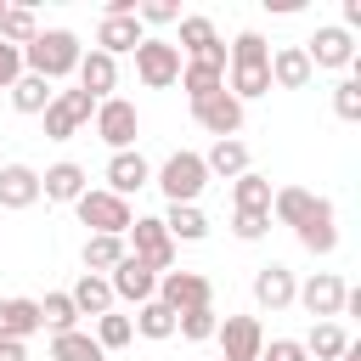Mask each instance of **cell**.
I'll use <instances>...</instances> for the list:
<instances>
[{
  "instance_id": "cell-1",
  "label": "cell",
  "mask_w": 361,
  "mask_h": 361,
  "mask_svg": "<svg viewBox=\"0 0 361 361\" xmlns=\"http://www.w3.org/2000/svg\"><path fill=\"white\" fill-rule=\"evenodd\" d=\"M226 68H231L226 90H231L237 102H254V96L271 90V45H265L254 28H243V34L226 45Z\"/></svg>"
},
{
  "instance_id": "cell-2",
  "label": "cell",
  "mask_w": 361,
  "mask_h": 361,
  "mask_svg": "<svg viewBox=\"0 0 361 361\" xmlns=\"http://www.w3.org/2000/svg\"><path fill=\"white\" fill-rule=\"evenodd\" d=\"M79 34L73 28H39L28 45H23V73H39V79H68L73 68H79Z\"/></svg>"
},
{
  "instance_id": "cell-3",
  "label": "cell",
  "mask_w": 361,
  "mask_h": 361,
  "mask_svg": "<svg viewBox=\"0 0 361 361\" xmlns=\"http://www.w3.org/2000/svg\"><path fill=\"white\" fill-rule=\"evenodd\" d=\"M73 214L90 226V237H124V231H130V220H135L130 197H113L107 186H85V192H79V203H73Z\"/></svg>"
},
{
  "instance_id": "cell-4",
  "label": "cell",
  "mask_w": 361,
  "mask_h": 361,
  "mask_svg": "<svg viewBox=\"0 0 361 361\" xmlns=\"http://www.w3.org/2000/svg\"><path fill=\"white\" fill-rule=\"evenodd\" d=\"M152 180H158V192H164L169 203H197V192L209 186L203 152H186V147H180V152H169V158L158 164V175H152Z\"/></svg>"
},
{
  "instance_id": "cell-5",
  "label": "cell",
  "mask_w": 361,
  "mask_h": 361,
  "mask_svg": "<svg viewBox=\"0 0 361 361\" xmlns=\"http://www.w3.org/2000/svg\"><path fill=\"white\" fill-rule=\"evenodd\" d=\"M124 248H130L141 265H152L158 276H164V271H175V237L164 231V220H158V214H135V220H130V231H124Z\"/></svg>"
},
{
  "instance_id": "cell-6",
  "label": "cell",
  "mask_w": 361,
  "mask_h": 361,
  "mask_svg": "<svg viewBox=\"0 0 361 361\" xmlns=\"http://www.w3.org/2000/svg\"><path fill=\"white\" fill-rule=\"evenodd\" d=\"M90 124H96V141H102V147H113V152H130V147H135V130H141V113H135V102H124V96H107V102H96Z\"/></svg>"
},
{
  "instance_id": "cell-7",
  "label": "cell",
  "mask_w": 361,
  "mask_h": 361,
  "mask_svg": "<svg viewBox=\"0 0 361 361\" xmlns=\"http://www.w3.org/2000/svg\"><path fill=\"white\" fill-rule=\"evenodd\" d=\"M135 79H141L147 90H169V85L180 79V51H175V39L147 34V39L135 45Z\"/></svg>"
},
{
  "instance_id": "cell-8",
  "label": "cell",
  "mask_w": 361,
  "mask_h": 361,
  "mask_svg": "<svg viewBox=\"0 0 361 361\" xmlns=\"http://www.w3.org/2000/svg\"><path fill=\"white\" fill-rule=\"evenodd\" d=\"M175 51H180V62H209V68H220L226 73V39L214 34V23L209 17H180V39H175Z\"/></svg>"
},
{
  "instance_id": "cell-9",
  "label": "cell",
  "mask_w": 361,
  "mask_h": 361,
  "mask_svg": "<svg viewBox=\"0 0 361 361\" xmlns=\"http://www.w3.org/2000/svg\"><path fill=\"white\" fill-rule=\"evenodd\" d=\"M90 113H96V96H85V90H56L51 107L39 113V118H45V141L79 135V124H90Z\"/></svg>"
},
{
  "instance_id": "cell-10",
  "label": "cell",
  "mask_w": 361,
  "mask_h": 361,
  "mask_svg": "<svg viewBox=\"0 0 361 361\" xmlns=\"http://www.w3.org/2000/svg\"><path fill=\"white\" fill-rule=\"evenodd\" d=\"M192 118H197L214 141H237V130H243V102H237L231 90H214V96L192 102Z\"/></svg>"
},
{
  "instance_id": "cell-11",
  "label": "cell",
  "mask_w": 361,
  "mask_h": 361,
  "mask_svg": "<svg viewBox=\"0 0 361 361\" xmlns=\"http://www.w3.org/2000/svg\"><path fill=\"white\" fill-rule=\"evenodd\" d=\"M152 299L180 316V310H192V305H214V288H209V276H197V271H164Z\"/></svg>"
},
{
  "instance_id": "cell-12",
  "label": "cell",
  "mask_w": 361,
  "mask_h": 361,
  "mask_svg": "<svg viewBox=\"0 0 361 361\" xmlns=\"http://www.w3.org/2000/svg\"><path fill=\"white\" fill-rule=\"evenodd\" d=\"M214 338H220V361H259V350H265V327L254 316H226L214 327Z\"/></svg>"
},
{
  "instance_id": "cell-13",
  "label": "cell",
  "mask_w": 361,
  "mask_h": 361,
  "mask_svg": "<svg viewBox=\"0 0 361 361\" xmlns=\"http://www.w3.org/2000/svg\"><path fill=\"white\" fill-rule=\"evenodd\" d=\"M344 282L333 276V271H316L310 282H299V293H293V305H305L316 322H333V316H344Z\"/></svg>"
},
{
  "instance_id": "cell-14",
  "label": "cell",
  "mask_w": 361,
  "mask_h": 361,
  "mask_svg": "<svg viewBox=\"0 0 361 361\" xmlns=\"http://www.w3.org/2000/svg\"><path fill=\"white\" fill-rule=\"evenodd\" d=\"M305 56H310V68H355V34L327 23V28H316L305 39Z\"/></svg>"
},
{
  "instance_id": "cell-15",
  "label": "cell",
  "mask_w": 361,
  "mask_h": 361,
  "mask_svg": "<svg viewBox=\"0 0 361 361\" xmlns=\"http://www.w3.org/2000/svg\"><path fill=\"white\" fill-rule=\"evenodd\" d=\"M107 288H113V299H130V305H147L152 293H158V271L152 265H141L135 254H124L113 271H107Z\"/></svg>"
},
{
  "instance_id": "cell-16",
  "label": "cell",
  "mask_w": 361,
  "mask_h": 361,
  "mask_svg": "<svg viewBox=\"0 0 361 361\" xmlns=\"http://www.w3.org/2000/svg\"><path fill=\"white\" fill-rule=\"evenodd\" d=\"M293 293H299V282H293V271H288L282 259H271V265L254 271V305H259V310H288Z\"/></svg>"
},
{
  "instance_id": "cell-17",
  "label": "cell",
  "mask_w": 361,
  "mask_h": 361,
  "mask_svg": "<svg viewBox=\"0 0 361 361\" xmlns=\"http://www.w3.org/2000/svg\"><path fill=\"white\" fill-rule=\"evenodd\" d=\"M141 186H152V164L130 147V152H113L107 158V192L113 197H130V192H141Z\"/></svg>"
},
{
  "instance_id": "cell-18",
  "label": "cell",
  "mask_w": 361,
  "mask_h": 361,
  "mask_svg": "<svg viewBox=\"0 0 361 361\" xmlns=\"http://www.w3.org/2000/svg\"><path fill=\"white\" fill-rule=\"evenodd\" d=\"M34 203H39V169L0 164V209H34Z\"/></svg>"
},
{
  "instance_id": "cell-19",
  "label": "cell",
  "mask_w": 361,
  "mask_h": 361,
  "mask_svg": "<svg viewBox=\"0 0 361 361\" xmlns=\"http://www.w3.org/2000/svg\"><path fill=\"white\" fill-rule=\"evenodd\" d=\"M310 56H305V45H276L271 51V90H305L310 85Z\"/></svg>"
},
{
  "instance_id": "cell-20",
  "label": "cell",
  "mask_w": 361,
  "mask_h": 361,
  "mask_svg": "<svg viewBox=\"0 0 361 361\" xmlns=\"http://www.w3.org/2000/svg\"><path fill=\"white\" fill-rule=\"evenodd\" d=\"M73 73H79V90H85V96L107 102V96H113V85H118V56H107V51H85Z\"/></svg>"
},
{
  "instance_id": "cell-21",
  "label": "cell",
  "mask_w": 361,
  "mask_h": 361,
  "mask_svg": "<svg viewBox=\"0 0 361 361\" xmlns=\"http://www.w3.org/2000/svg\"><path fill=\"white\" fill-rule=\"evenodd\" d=\"M34 333H39V299H23V293L0 299V338H17V344H28Z\"/></svg>"
},
{
  "instance_id": "cell-22",
  "label": "cell",
  "mask_w": 361,
  "mask_h": 361,
  "mask_svg": "<svg viewBox=\"0 0 361 361\" xmlns=\"http://www.w3.org/2000/svg\"><path fill=\"white\" fill-rule=\"evenodd\" d=\"M79 192H85V169L73 158H62V164H51L39 175V197L45 203H79Z\"/></svg>"
},
{
  "instance_id": "cell-23",
  "label": "cell",
  "mask_w": 361,
  "mask_h": 361,
  "mask_svg": "<svg viewBox=\"0 0 361 361\" xmlns=\"http://www.w3.org/2000/svg\"><path fill=\"white\" fill-rule=\"evenodd\" d=\"M299 243H305L310 254H333V248H338V214H333V203H327V197H316L310 220L299 226Z\"/></svg>"
},
{
  "instance_id": "cell-24",
  "label": "cell",
  "mask_w": 361,
  "mask_h": 361,
  "mask_svg": "<svg viewBox=\"0 0 361 361\" xmlns=\"http://www.w3.org/2000/svg\"><path fill=\"white\" fill-rule=\"evenodd\" d=\"M310 209H316V192H305V186H276L271 192V220L276 226H293L299 231L310 220Z\"/></svg>"
},
{
  "instance_id": "cell-25",
  "label": "cell",
  "mask_w": 361,
  "mask_h": 361,
  "mask_svg": "<svg viewBox=\"0 0 361 361\" xmlns=\"http://www.w3.org/2000/svg\"><path fill=\"white\" fill-rule=\"evenodd\" d=\"M158 220H164V231H169L175 243H203V237H209V214H203L197 203H169Z\"/></svg>"
},
{
  "instance_id": "cell-26",
  "label": "cell",
  "mask_w": 361,
  "mask_h": 361,
  "mask_svg": "<svg viewBox=\"0 0 361 361\" xmlns=\"http://www.w3.org/2000/svg\"><path fill=\"white\" fill-rule=\"evenodd\" d=\"M141 39H147V28H141L135 17H102V28H96V51H107V56L135 51Z\"/></svg>"
},
{
  "instance_id": "cell-27",
  "label": "cell",
  "mask_w": 361,
  "mask_h": 361,
  "mask_svg": "<svg viewBox=\"0 0 361 361\" xmlns=\"http://www.w3.org/2000/svg\"><path fill=\"white\" fill-rule=\"evenodd\" d=\"M271 175H259V169H243L237 180H231V209H259V214H271Z\"/></svg>"
},
{
  "instance_id": "cell-28",
  "label": "cell",
  "mask_w": 361,
  "mask_h": 361,
  "mask_svg": "<svg viewBox=\"0 0 361 361\" xmlns=\"http://www.w3.org/2000/svg\"><path fill=\"white\" fill-rule=\"evenodd\" d=\"M68 299H73L79 316H107V310H113V288H107V276H90V271L68 288Z\"/></svg>"
},
{
  "instance_id": "cell-29",
  "label": "cell",
  "mask_w": 361,
  "mask_h": 361,
  "mask_svg": "<svg viewBox=\"0 0 361 361\" xmlns=\"http://www.w3.org/2000/svg\"><path fill=\"white\" fill-rule=\"evenodd\" d=\"M51 96H56V85H51V79H39V73H23V79L11 85V107H17V113H28V118H39V113L51 107Z\"/></svg>"
},
{
  "instance_id": "cell-30",
  "label": "cell",
  "mask_w": 361,
  "mask_h": 361,
  "mask_svg": "<svg viewBox=\"0 0 361 361\" xmlns=\"http://www.w3.org/2000/svg\"><path fill=\"white\" fill-rule=\"evenodd\" d=\"M175 85L186 90V102H203V96L226 90V73H220V68H209V62H180V79H175Z\"/></svg>"
},
{
  "instance_id": "cell-31",
  "label": "cell",
  "mask_w": 361,
  "mask_h": 361,
  "mask_svg": "<svg viewBox=\"0 0 361 361\" xmlns=\"http://www.w3.org/2000/svg\"><path fill=\"white\" fill-rule=\"evenodd\" d=\"M141 338H152V344H164V338H175V310L169 305H158V299H147V305H135V322H130Z\"/></svg>"
},
{
  "instance_id": "cell-32",
  "label": "cell",
  "mask_w": 361,
  "mask_h": 361,
  "mask_svg": "<svg viewBox=\"0 0 361 361\" xmlns=\"http://www.w3.org/2000/svg\"><path fill=\"white\" fill-rule=\"evenodd\" d=\"M203 169H209V175H226V180H237V175L248 169V147H243V141H214V147L203 152Z\"/></svg>"
},
{
  "instance_id": "cell-33",
  "label": "cell",
  "mask_w": 361,
  "mask_h": 361,
  "mask_svg": "<svg viewBox=\"0 0 361 361\" xmlns=\"http://www.w3.org/2000/svg\"><path fill=\"white\" fill-rule=\"evenodd\" d=\"M124 254H130V248H124V237H85V254H79V259H85V271H90V276H107Z\"/></svg>"
},
{
  "instance_id": "cell-34",
  "label": "cell",
  "mask_w": 361,
  "mask_h": 361,
  "mask_svg": "<svg viewBox=\"0 0 361 361\" xmlns=\"http://www.w3.org/2000/svg\"><path fill=\"white\" fill-rule=\"evenodd\" d=\"M73 327H79L73 299H68V293H45V299H39V333L56 338V333H73Z\"/></svg>"
},
{
  "instance_id": "cell-35",
  "label": "cell",
  "mask_w": 361,
  "mask_h": 361,
  "mask_svg": "<svg viewBox=\"0 0 361 361\" xmlns=\"http://www.w3.org/2000/svg\"><path fill=\"white\" fill-rule=\"evenodd\" d=\"M344 350H350V333L338 322H316L310 338H305V355H316V361H338Z\"/></svg>"
},
{
  "instance_id": "cell-36",
  "label": "cell",
  "mask_w": 361,
  "mask_h": 361,
  "mask_svg": "<svg viewBox=\"0 0 361 361\" xmlns=\"http://www.w3.org/2000/svg\"><path fill=\"white\" fill-rule=\"evenodd\" d=\"M51 361H107V350H102L90 333L73 327V333H56V338H51Z\"/></svg>"
},
{
  "instance_id": "cell-37",
  "label": "cell",
  "mask_w": 361,
  "mask_h": 361,
  "mask_svg": "<svg viewBox=\"0 0 361 361\" xmlns=\"http://www.w3.org/2000/svg\"><path fill=\"white\" fill-rule=\"evenodd\" d=\"M214 327H220L214 305H192V310H180V316H175V333H180V338H192V344L214 338Z\"/></svg>"
},
{
  "instance_id": "cell-38",
  "label": "cell",
  "mask_w": 361,
  "mask_h": 361,
  "mask_svg": "<svg viewBox=\"0 0 361 361\" xmlns=\"http://www.w3.org/2000/svg\"><path fill=\"white\" fill-rule=\"evenodd\" d=\"M34 34H39V17H34L28 6H6V17H0V39L23 51V45H28Z\"/></svg>"
},
{
  "instance_id": "cell-39",
  "label": "cell",
  "mask_w": 361,
  "mask_h": 361,
  "mask_svg": "<svg viewBox=\"0 0 361 361\" xmlns=\"http://www.w3.org/2000/svg\"><path fill=\"white\" fill-rule=\"evenodd\" d=\"M102 350H124L130 338H135V327H130V316H118V310H107V316H96V333H90Z\"/></svg>"
},
{
  "instance_id": "cell-40",
  "label": "cell",
  "mask_w": 361,
  "mask_h": 361,
  "mask_svg": "<svg viewBox=\"0 0 361 361\" xmlns=\"http://www.w3.org/2000/svg\"><path fill=\"white\" fill-rule=\"evenodd\" d=\"M333 113H338L344 124L361 118V79H338V85H333Z\"/></svg>"
},
{
  "instance_id": "cell-41",
  "label": "cell",
  "mask_w": 361,
  "mask_h": 361,
  "mask_svg": "<svg viewBox=\"0 0 361 361\" xmlns=\"http://www.w3.org/2000/svg\"><path fill=\"white\" fill-rule=\"evenodd\" d=\"M231 231H237L243 243H259V237L271 231V214H259V209H231Z\"/></svg>"
},
{
  "instance_id": "cell-42",
  "label": "cell",
  "mask_w": 361,
  "mask_h": 361,
  "mask_svg": "<svg viewBox=\"0 0 361 361\" xmlns=\"http://www.w3.org/2000/svg\"><path fill=\"white\" fill-rule=\"evenodd\" d=\"M135 23H141V28H147V23H152V28H164V23H180V6H175V0H147V6L135 11Z\"/></svg>"
},
{
  "instance_id": "cell-43",
  "label": "cell",
  "mask_w": 361,
  "mask_h": 361,
  "mask_svg": "<svg viewBox=\"0 0 361 361\" xmlns=\"http://www.w3.org/2000/svg\"><path fill=\"white\" fill-rule=\"evenodd\" d=\"M259 361H310V355H305L299 338H271V344L259 350Z\"/></svg>"
},
{
  "instance_id": "cell-44",
  "label": "cell",
  "mask_w": 361,
  "mask_h": 361,
  "mask_svg": "<svg viewBox=\"0 0 361 361\" xmlns=\"http://www.w3.org/2000/svg\"><path fill=\"white\" fill-rule=\"evenodd\" d=\"M17 79H23V51H17V45H6V39H0V90H11V85H17Z\"/></svg>"
},
{
  "instance_id": "cell-45",
  "label": "cell",
  "mask_w": 361,
  "mask_h": 361,
  "mask_svg": "<svg viewBox=\"0 0 361 361\" xmlns=\"http://www.w3.org/2000/svg\"><path fill=\"white\" fill-rule=\"evenodd\" d=\"M338 28H344V34L361 28V0H344V23H338Z\"/></svg>"
},
{
  "instance_id": "cell-46",
  "label": "cell",
  "mask_w": 361,
  "mask_h": 361,
  "mask_svg": "<svg viewBox=\"0 0 361 361\" xmlns=\"http://www.w3.org/2000/svg\"><path fill=\"white\" fill-rule=\"evenodd\" d=\"M0 361H28V344H17V338H0Z\"/></svg>"
},
{
  "instance_id": "cell-47",
  "label": "cell",
  "mask_w": 361,
  "mask_h": 361,
  "mask_svg": "<svg viewBox=\"0 0 361 361\" xmlns=\"http://www.w3.org/2000/svg\"><path fill=\"white\" fill-rule=\"evenodd\" d=\"M338 361H361V344H350V350H344V355H338Z\"/></svg>"
},
{
  "instance_id": "cell-48",
  "label": "cell",
  "mask_w": 361,
  "mask_h": 361,
  "mask_svg": "<svg viewBox=\"0 0 361 361\" xmlns=\"http://www.w3.org/2000/svg\"><path fill=\"white\" fill-rule=\"evenodd\" d=\"M0 17H6V0H0Z\"/></svg>"
}]
</instances>
